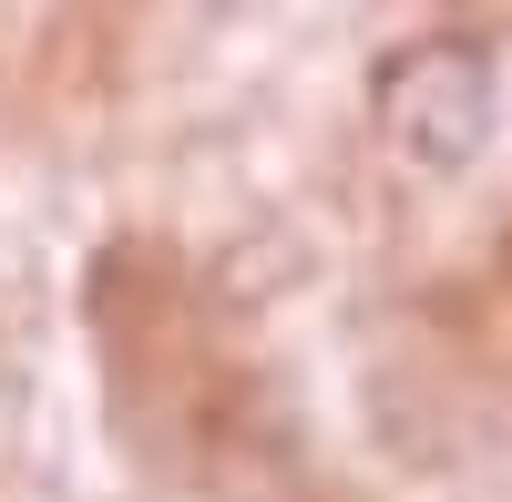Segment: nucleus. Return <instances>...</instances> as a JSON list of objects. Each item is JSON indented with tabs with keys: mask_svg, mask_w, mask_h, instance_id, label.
<instances>
[{
	"mask_svg": "<svg viewBox=\"0 0 512 502\" xmlns=\"http://www.w3.org/2000/svg\"><path fill=\"white\" fill-rule=\"evenodd\" d=\"M379 134H390L400 164H431V175L472 164L492 134V72L472 52H451V41H420V52H400L379 72Z\"/></svg>",
	"mask_w": 512,
	"mask_h": 502,
	"instance_id": "1",
	"label": "nucleus"
}]
</instances>
